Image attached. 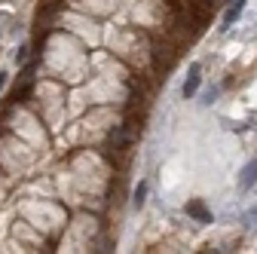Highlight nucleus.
I'll list each match as a JSON object with an SVG mask.
<instances>
[{
    "instance_id": "nucleus-1",
    "label": "nucleus",
    "mask_w": 257,
    "mask_h": 254,
    "mask_svg": "<svg viewBox=\"0 0 257 254\" xmlns=\"http://www.w3.org/2000/svg\"><path fill=\"white\" fill-rule=\"evenodd\" d=\"M254 184H257V156H254V160H248L242 166V172H239V190H242V193H248Z\"/></svg>"
},
{
    "instance_id": "nucleus-2",
    "label": "nucleus",
    "mask_w": 257,
    "mask_h": 254,
    "mask_svg": "<svg viewBox=\"0 0 257 254\" xmlns=\"http://www.w3.org/2000/svg\"><path fill=\"white\" fill-rule=\"evenodd\" d=\"M199 74H202L199 65H190V74H187V80H184V86H181V95H184V98H193V95L199 92Z\"/></svg>"
},
{
    "instance_id": "nucleus-3",
    "label": "nucleus",
    "mask_w": 257,
    "mask_h": 254,
    "mask_svg": "<svg viewBox=\"0 0 257 254\" xmlns=\"http://www.w3.org/2000/svg\"><path fill=\"white\" fill-rule=\"evenodd\" d=\"M187 214H190L193 220H199V224H211V211L205 208L202 199H190V202H187Z\"/></svg>"
},
{
    "instance_id": "nucleus-4",
    "label": "nucleus",
    "mask_w": 257,
    "mask_h": 254,
    "mask_svg": "<svg viewBox=\"0 0 257 254\" xmlns=\"http://www.w3.org/2000/svg\"><path fill=\"white\" fill-rule=\"evenodd\" d=\"M242 10H245V0H233V4L227 7V13H223V19H220V28H217V31H230V28H233V22L242 16Z\"/></svg>"
},
{
    "instance_id": "nucleus-5",
    "label": "nucleus",
    "mask_w": 257,
    "mask_h": 254,
    "mask_svg": "<svg viewBox=\"0 0 257 254\" xmlns=\"http://www.w3.org/2000/svg\"><path fill=\"white\" fill-rule=\"evenodd\" d=\"M193 16H196V22H199V28L205 25V19H208V13H211V4L208 0H190V7H187Z\"/></svg>"
},
{
    "instance_id": "nucleus-6",
    "label": "nucleus",
    "mask_w": 257,
    "mask_h": 254,
    "mask_svg": "<svg viewBox=\"0 0 257 254\" xmlns=\"http://www.w3.org/2000/svg\"><path fill=\"white\" fill-rule=\"evenodd\" d=\"M147 193H150V184H147V181H141V184L135 187V193H132V205H135V208H144Z\"/></svg>"
},
{
    "instance_id": "nucleus-7",
    "label": "nucleus",
    "mask_w": 257,
    "mask_h": 254,
    "mask_svg": "<svg viewBox=\"0 0 257 254\" xmlns=\"http://www.w3.org/2000/svg\"><path fill=\"white\" fill-rule=\"evenodd\" d=\"M245 227H248L251 233H257V205L245 211Z\"/></svg>"
},
{
    "instance_id": "nucleus-8",
    "label": "nucleus",
    "mask_w": 257,
    "mask_h": 254,
    "mask_svg": "<svg viewBox=\"0 0 257 254\" xmlns=\"http://www.w3.org/2000/svg\"><path fill=\"white\" fill-rule=\"evenodd\" d=\"M217 95H220V89H217V86L205 89V92H202V104H214V98H217Z\"/></svg>"
},
{
    "instance_id": "nucleus-9",
    "label": "nucleus",
    "mask_w": 257,
    "mask_h": 254,
    "mask_svg": "<svg viewBox=\"0 0 257 254\" xmlns=\"http://www.w3.org/2000/svg\"><path fill=\"white\" fill-rule=\"evenodd\" d=\"M25 58H28V46H22V49H19V55H16V61H19V65H22V61H25Z\"/></svg>"
},
{
    "instance_id": "nucleus-10",
    "label": "nucleus",
    "mask_w": 257,
    "mask_h": 254,
    "mask_svg": "<svg viewBox=\"0 0 257 254\" xmlns=\"http://www.w3.org/2000/svg\"><path fill=\"white\" fill-rule=\"evenodd\" d=\"M7 77H10V74H0V89H4V86H7Z\"/></svg>"
}]
</instances>
